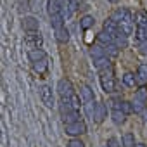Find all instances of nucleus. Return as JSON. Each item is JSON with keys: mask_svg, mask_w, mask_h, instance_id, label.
<instances>
[{"mask_svg": "<svg viewBox=\"0 0 147 147\" xmlns=\"http://www.w3.org/2000/svg\"><path fill=\"white\" fill-rule=\"evenodd\" d=\"M24 43L30 47V50H31V49H38V47H42L43 38H42L40 31H26V35H24Z\"/></svg>", "mask_w": 147, "mask_h": 147, "instance_id": "nucleus-4", "label": "nucleus"}, {"mask_svg": "<svg viewBox=\"0 0 147 147\" xmlns=\"http://www.w3.org/2000/svg\"><path fill=\"white\" fill-rule=\"evenodd\" d=\"M106 147H121V145H119V142H118V138H116V137H111V138H107Z\"/></svg>", "mask_w": 147, "mask_h": 147, "instance_id": "nucleus-31", "label": "nucleus"}, {"mask_svg": "<svg viewBox=\"0 0 147 147\" xmlns=\"http://www.w3.org/2000/svg\"><path fill=\"white\" fill-rule=\"evenodd\" d=\"M126 113H123L121 109H113L111 111V118H113V121L116 123V125H123L125 121H126Z\"/></svg>", "mask_w": 147, "mask_h": 147, "instance_id": "nucleus-15", "label": "nucleus"}, {"mask_svg": "<svg viewBox=\"0 0 147 147\" xmlns=\"http://www.w3.org/2000/svg\"><path fill=\"white\" fill-rule=\"evenodd\" d=\"M38 19L33 16H24L23 18V28L24 31H38Z\"/></svg>", "mask_w": 147, "mask_h": 147, "instance_id": "nucleus-6", "label": "nucleus"}, {"mask_svg": "<svg viewBox=\"0 0 147 147\" xmlns=\"http://www.w3.org/2000/svg\"><path fill=\"white\" fill-rule=\"evenodd\" d=\"M47 57V54H45V50L43 49H31L30 52H28V59L31 61V62H36V61H40V59H45Z\"/></svg>", "mask_w": 147, "mask_h": 147, "instance_id": "nucleus-12", "label": "nucleus"}, {"mask_svg": "<svg viewBox=\"0 0 147 147\" xmlns=\"http://www.w3.org/2000/svg\"><path fill=\"white\" fill-rule=\"evenodd\" d=\"M135 147H145L144 144H135Z\"/></svg>", "mask_w": 147, "mask_h": 147, "instance_id": "nucleus-33", "label": "nucleus"}, {"mask_svg": "<svg viewBox=\"0 0 147 147\" xmlns=\"http://www.w3.org/2000/svg\"><path fill=\"white\" fill-rule=\"evenodd\" d=\"M90 55H92V59H97V57H104V55H107V54H106V49H104V47L94 45V47H90Z\"/></svg>", "mask_w": 147, "mask_h": 147, "instance_id": "nucleus-24", "label": "nucleus"}, {"mask_svg": "<svg viewBox=\"0 0 147 147\" xmlns=\"http://www.w3.org/2000/svg\"><path fill=\"white\" fill-rule=\"evenodd\" d=\"M50 24H52L54 31H55V30H59V28H62V26H64V14H62V12H59V14L50 16Z\"/></svg>", "mask_w": 147, "mask_h": 147, "instance_id": "nucleus-18", "label": "nucleus"}, {"mask_svg": "<svg viewBox=\"0 0 147 147\" xmlns=\"http://www.w3.org/2000/svg\"><path fill=\"white\" fill-rule=\"evenodd\" d=\"M100 87L106 94H114L118 92L116 88V80H114V75H113V67L111 69H106V71H100Z\"/></svg>", "mask_w": 147, "mask_h": 147, "instance_id": "nucleus-1", "label": "nucleus"}, {"mask_svg": "<svg viewBox=\"0 0 147 147\" xmlns=\"http://www.w3.org/2000/svg\"><path fill=\"white\" fill-rule=\"evenodd\" d=\"M137 82L138 83H147V64H140L137 67Z\"/></svg>", "mask_w": 147, "mask_h": 147, "instance_id": "nucleus-22", "label": "nucleus"}, {"mask_svg": "<svg viewBox=\"0 0 147 147\" xmlns=\"http://www.w3.org/2000/svg\"><path fill=\"white\" fill-rule=\"evenodd\" d=\"M64 126H66V135H69V137H80V135L87 133V125L82 119H78L75 123H69V125H64Z\"/></svg>", "mask_w": 147, "mask_h": 147, "instance_id": "nucleus-2", "label": "nucleus"}, {"mask_svg": "<svg viewBox=\"0 0 147 147\" xmlns=\"http://www.w3.org/2000/svg\"><path fill=\"white\" fill-rule=\"evenodd\" d=\"M106 118H107V107H106V104H104V102H97L94 121H95V123H102Z\"/></svg>", "mask_w": 147, "mask_h": 147, "instance_id": "nucleus-8", "label": "nucleus"}, {"mask_svg": "<svg viewBox=\"0 0 147 147\" xmlns=\"http://www.w3.org/2000/svg\"><path fill=\"white\" fill-rule=\"evenodd\" d=\"M69 102H71V106L75 107L76 111H78V109H80V106L83 104V100H82V97H80L78 94H73V95L69 97Z\"/></svg>", "mask_w": 147, "mask_h": 147, "instance_id": "nucleus-29", "label": "nucleus"}, {"mask_svg": "<svg viewBox=\"0 0 147 147\" xmlns=\"http://www.w3.org/2000/svg\"><path fill=\"white\" fill-rule=\"evenodd\" d=\"M80 97H82L83 104H85V102H90V100H95L94 90H92L88 85H82V87H80Z\"/></svg>", "mask_w": 147, "mask_h": 147, "instance_id": "nucleus-11", "label": "nucleus"}, {"mask_svg": "<svg viewBox=\"0 0 147 147\" xmlns=\"http://www.w3.org/2000/svg\"><path fill=\"white\" fill-rule=\"evenodd\" d=\"M97 42H99V43H102V47H104V45L114 43V38H113V35H111V33H107V31L104 30V31L97 33Z\"/></svg>", "mask_w": 147, "mask_h": 147, "instance_id": "nucleus-20", "label": "nucleus"}, {"mask_svg": "<svg viewBox=\"0 0 147 147\" xmlns=\"http://www.w3.org/2000/svg\"><path fill=\"white\" fill-rule=\"evenodd\" d=\"M57 94L61 95V99H69L75 90H73V83L67 80V78H62L57 82Z\"/></svg>", "mask_w": 147, "mask_h": 147, "instance_id": "nucleus-3", "label": "nucleus"}, {"mask_svg": "<svg viewBox=\"0 0 147 147\" xmlns=\"http://www.w3.org/2000/svg\"><path fill=\"white\" fill-rule=\"evenodd\" d=\"M83 106H85V113H87V116L94 119V116H95V107H97V102H95V100H90V102H85Z\"/></svg>", "mask_w": 147, "mask_h": 147, "instance_id": "nucleus-28", "label": "nucleus"}, {"mask_svg": "<svg viewBox=\"0 0 147 147\" xmlns=\"http://www.w3.org/2000/svg\"><path fill=\"white\" fill-rule=\"evenodd\" d=\"M135 100H140V102H145L147 104V87L145 85L138 87V90L135 92Z\"/></svg>", "mask_w": 147, "mask_h": 147, "instance_id": "nucleus-26", "label": "nucleus"}, {"mask_svg": "<svg viewBox=\"0 0 147 147\" xmlns=\"http://www.w3.org/2000/svg\"><path fill=\"white\" fill-rule=\"evenodd\" d=\"M121 144H123V147H135V135L126 131L121 138Z\"/></svg>", "mask_w": 147, "mask_h": 147, "instance_id": "nucleus-25", "label": "nucleus"}, {"mask_svg": "<svg viewBox=\"0 0 147 147\" xmlns=\"http://www.w3.org/2000/svg\"><path fill=\"white\" fill-rule=\"evenodd\" d=\"M104 49H106V54H107L109 57H118V55H119V47H118L116 43L104 45Z\"/></svg>", "mask_w": 147, "mask_h": 147, "instance_id": "nucleus-27", "label": "nucleus"}, {"mask_svg": "<svg viewBox=\"0 0 147 147\" xmlns=\"http://www.w3.org/2000/svg\"><path fill=\"white\" fill-rule=\"evenodd\" d=\"M38 94H40V99H42V102L47 106V107H52L55 102H54V94H52V88L49 87V85H42L40 87V90H38Z\"/></svg>", "mask_w": 147, "mask_h": 147, "instance_id": "nucleus-5", "label": "nucleus"}, {"mask_svg": "<svg viewBox=\"0 0 147 147\" xmlns=\"http://www.w3.org/2000/svg\"><path fill=\"white\" fill-rule=\"evenodd\" d=\"M94 66H95V69H97L99 73L113 67V66H111V61H109V55H104V57H97V59H94Z\"/></svg>", "mask_w": 147, "mask_h": 147, "instance_id": "nucleus-7", "label": "nucleus"}, {"mask_svg": "<svg viewBox=\"0 0 147 147\" xmlns=\"http://www.w3.org/2000/svg\"><path fill=\"white\" fill-rule=\"evenodd\" d=\"M78 119H80L78 111H71V113H67V114H62V123H64V125L75 123V121H78Z\"/></svg>", "mask_w": 147, "mask_h": 147, "instance_id": "nucleus-23", "label": "nucleus"}, {"mask_svg": "<svg viewBox=\"0 0 147 147\" xmlns=\"http://www.w3.org/2000/svg\"><path fill=\"white\" fill-rule=\"evenodd\" d=\"M104 30H106L107 33H111V35H116V33L119 31V24H118L113 18H109V19L104 21Z\"/></svg>", "mask_w": 147, "mask_h": 147, "instance_id": "nucleus-14", "label": "nucleus"}, {"mask_svg": "<svg viewBox=\"0 0 147 147\" xmlns=\"http://www.w3.org/2000/svg\"><path fill=\"white\" fill-rule=\"evenodd\" d=\"M67 147H85V144L80 138H71L69 144H67Z\"/></svg>", "mask_w": 147, "mask_h": 147, "instance_id": "nucleus-30", "label": "nucleus"}, {"mask_svg": "<svg viewBox=\"0 0 147 147\" xmlns=\"http://www.w3.org/2000/svg\"><path fill=\"white\" fill-rule=\"evenodd\" d=\"M113 38H114V43H116L119 49H126V45H128V35H125V33L119 30L116 35H113Z\"/></svg>", "mask_w": 147, "mask_h": 147, "instance_id": "nucleus-13", "label": "nucleus"}, {"mask_svg": "<svg viewBox=\"0 0 147 147\" xmlns=\"http://www.w3.org/2000/svg\"><path fill=\"white\" fill-rule=\"evenodd\" d=\"M138 49H140V54H144V55H147V40H144V42H140V43H138Z\"/></svg>", "mask_w": 147, "mask_h": 147, "instance_id": "nucleus-32", "label": "nucleus"}, {"mask_svg": "<svg viewBox=\"0 0 147 147\" xmlns=\"http://www.w3.org/2000/svg\"><path fill=\"white\" fill-rule=\"evenodd\" d=\"M94 24H95V19H94V16H83V18L80 19V28H82L83 31H87V30L94 28Z\"/></svg>", "mask_w": 147, "mask_h": 147, "instance_id": "nucleus-21", "label": "nucleus"}, {"mask_svg": "<svg viewBox=\"0 0 147 147\" xmlns=\"http://www.w3.org/2000/svg\"><path fill=\"white\" fill-rule=\"evenodd\" d=\"M118 24L121 23V21H125L126 18H131V12H130V9H126V7H119L118 11H114L113 12V16H111Z\"/></svg>", "mask_w": 147, "mask_h": 147, "instance_id": "nucleus-9", "label": "nucleus"}, {"mask_svg": "<svg viewBox=\"0 0 147 147\" xmlns=\"http://www.w3.org/2000/svg\"><path fill=\"white\" fill-rule=\"evenodd\" d=\"M137 75H133V73H125L123 75V85L128 87V88H135L137 87Z\"/></svg>", "mask_w": 147, "mask_h": 147, "instance_id": "nucleus-17", "label": "nucleus"}, {"mask_svg": "<svg viewBox=\"0 0 147 147\" xmlns=\"http://www.w3.org/2000/svg\"><path fill=\"white\" fill-rule=\"evenodd\" d=\"M135 24L147 30V12H145L144 9L137 11V14H135Z\"/></svg>", "mask_w": 147, "mask_h": 147, "instance_id": "nucleus-16", "label": "nucleus"}, {"mask_svg": "<svg viewBox=\"0 0 147 147\" xmlns=\"http://www.w3.org/2000/svg\"><path fill=\"white\" fill-rule=\"evenodd\" d=\"M55 40H57L59 43H67V42H69V31L66 30V26L55 30Z\"/></svg>", "mask_w": 147, "mask_h": 147, "instance_id": "nucleus-19", "label": "nucleus"}, {"mask_svg": "<svg viewBox=\"0 0 147 147\" xmlns=\"http://www.w3.org/2000/svg\"><path fill=\"white\" fill-rule=\"evenodd\" d=\"M47 69H49V61H47V57H45V59H40V61H36V62H33V71L38 73L40 76H45V75H47Z\"/></svg>", "mask_w": 147, "mask_h": 147, "instance_id": "nucleus-10", "label": "nucleus"}, {"mask_svg": "<svg viewBox=\"0 0 147 147\" xmlns=\"http://www.w3.org/2000/svg\"><path fill=\"white\" fill-rule=\"evenodd\" d=\"M107 2H111V4H116V2H118V0H107Z\"/></svg>", "mask_w": 147, "mask_h": 147, "instance_id": "nucleus-34", "label": "nucleus"}]
</instances>
